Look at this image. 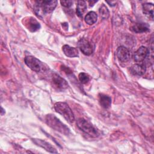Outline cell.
I'll return each instance as SVG.
<instances>
[{"label": "cell", "mask_w": 154, "mask_h": 154, "mask_svg": "<svg viewBox=\"0 0 154 154\" xmlns=\"http://www.w3.org/2000/svg\"><path fill=\"white\" fill-rule=\"evenodd\" d=\"M27 28L31 32H35L39 29L40 25V23L32 17L29 18V19L27 22Z\"/></svg>", "instance_id": "9a60e30c"}, {"label": "cell", "mask_w": 154, "mask_h": 154, "mask_svg": "<svg viewBox=\"0 0 154 154\" xmlns=\"http://www.w3.org/2000/svg\"><path fill=\"white\" fill-rule=\"evenodd\" d=\"M149 26L147 23H137L131 27V30L137 33H142L149 31Z\"/></svg>", "instance_id": "7c38bea8"}, {"label": "cell", "mask_w": 154, "mask_h": 154, "mask_svg": "<svg viewBox=\"0 0 154 154\" xmlns=\"http://www.w3.org/2000/svg\"><path fill=\"white\" fill-rule=\"evenodd\" d=\"M54 108L57 112L62 115L69 123H72L75 120L74 114L67 103L63 102H56L54 104Z\"/></svg>", "instance_id": "3957f363"}, {"label": "cell", "mask_w": 154, "mask_h": 154, "mask_svg": "<svg viewBox=\"0 0 154 154\" xmlns=\"http://www.w3.org/2000/svg\"><path fill=\"white\" fill-rule=\"evenodd\" d=\"M77 126L84 132L93 137H97L99 136V132L97 129L87 120L80 118L76 122Z\"/></svg>", "instance_id": "277c9868"}, {"label": "cell", "mask_w": 154, "mask_h": 154, "mask_svg": "<svg viewBox=\"0 0 154 154\" xmlns=\"http://www.w3.org/2000/svg\"><path fill=\"white\" fill-rule=\"evenodd\" d=\"M45 120L46 124L54 130L60 132L66 135L70 133V129L67 126L63 124L58 118L53 114H48L46 116Z\"/></svg>", "instance_id": "7a4b0ae2"}, {"label": "cell", "mask_w": 154, "mask_h": 154, "mask_svg": "<svg viewBox=\"0 0 154 154\" xmlns=\"http://www.w3.org/2000/svg\"><path fill=\"white\" fill-rule=\"evenodd\" d=\"M64 54L69 57H75L78 56V51L76 48L65 45L62 47Z\"/></svg>", "instance_id": "4fadbf2b"}, {"label": "cell", "mask_w": 154, "mask_h": 154, "mask_svg": "<svg viewBox=\"0 0 154 154\" xmlns=\"http://www.w3.org/2000/svg\"><path fill=\"white\" fill-rule=\"evenodd\" d=\"M97 15L94 11L88 12L85 17V22L90 25L94 24L97 21Z\"/></svg>", "instance_id": "ac0fdd59"}, {"label": "cell", "mask_w": 154, "mask_h": 154, "mask_svg": "<svg viewBox=\"0 0 154 154\" xmlns=\"http://www.w3.org/2000/svg\"><path fill=\"white\" fill-rule=\"evenodd\" d=\"M99 103L102 107L104 108H108L111 104V99L109 96L103 94H100L99 96Z\"/></svg>", "instance_id": "5bb4252c"}, {"label": "cell", "mask_w": 154, "mask_h": 154, "mask_svg": "<svg viewBox=\"0 0 154 154\" xmlns=\"http://www.w3.org/2000/svg\"><path fill=\"white\" fill-rule=\"evenodd\" d=\"M57 5V1H38L35 3L34 11L38 16H43L53 11Z\"/></svg>", "instance_id": "6da1fadb"}, {"label": "cell", "mask_w": 154, "mask_h": 154, "mask_svg": "<svg viewBox=\"0 0 154 154\" xmlns=\"http://www.w3.org/2000/svg\"><path fill=\"white\" fill-rule=\"evenodd\" d=\"M149 49L145 46L140 47L134 54V60L137 63H141L144 61L149 55Z\"/></svg>", "instance_id": "ba28073f"}, {"label": "cell", "mask_w": 154, "mask_h": 154, "mask_svg": "<svg viewBox=\"0 0 154 154\" xmlns=\"http://www.w3.org/2000/svg\"><path fill=\"white\" fill-rule=\"evenodd\" d=\"M79 80L82 84H86L90 80V76L84 72H81L78 75Z\"/></svg>", "instance_id": "ffe728a7"}, {"label": "cell", "mask_w": 154, "mask_h": 154, "mask_svg": "<svg viewBox=\"0 0 154 154\" xmlns=\"http://www.w3.org/2000/svg\"><path fill=\"white\" fill-rule=\"evenodd\" d=\"M99 11L100 16H101V17L102 19H106L109 17V10L108 9V8L104 4H102L100 6V7L99 8Z\"/></svg>", "instance_id": "d6986e66"}, {"label": "cell", "mask_w": 154, "mask_h": 154, "mask_svg": "<svg viewBox=\"0 0 154 154\" xmlns=\"http://www.w3.org/2000/svg\"><path fill=\"white\" fill-rule=\"evenodd\" d=\"M143 11L146 15L149 16L153 20V5L151 3L143 4Z\"/></svg>", "instance_id": "e0dca14e"}, {"label": "cell", "mask_w": 154, "mask_h": 154, "mask_svg": "<svg viewBox=\"0 0 154 154\" xmlns=\"http://www.w3.org/2000/svg\"><path fill=\"white\" fill-rule=\"evenodd\" d=\"M60 3L63 6L69 8L72 6L73 2L72 1H61Z\"/></svg>", "instance_id": "44dd1931"}, {"label": "cell", "mask_w": 154, "mask_h": 154, "mask_svg": "<svg viewBox=\"0 0 154 154\" xmlns=\"http://www.w3.org/2000/svg\"><path fill=\"white\" fill-rule=\"evenodd\" d=\"M25 63L29 69L35 72H38L41 70V62L33 56H26L25 58Z\"/></svg>", "instance_id": "5b68a950"}, {"label": "cell", "mask_w": 154, "mask_h": 154, "mask_svg": "<svg viewBox=\"0 0 154 154\" xmlns=\"http://www.w3.org/2000/svg\"><path fill=\"white\" fill-rule=\"evenodd\" d=\"M116 55L119 60L122 62H127L132 57L131 51L128 48L123 46L117 48Z\"/></svg>", "instance_id": "8992f818"}, {"label": "cell", "mask_w": 154, "mask_h": 154, "mask_svg": "<svg viewBox=\"0 0 154 154\" xmlns=\"http://www.w3.org/2000/svg\"><path fill=\"white\" fill-rule=\"evenodd\" d=\"M146 71V67L144 64H135L130 67L131 73L135 76H141Z\"/></svg>", "instance_id": "8fae6325"}, {"label": "cell", "mask_w": 154, "mask_h": 154, "mask_svg": "<svg viewBox=\"0 0 154 154\" xmlns=\"http://www.w3.org/2000/svg\"><path fill=\"white\" fill-rule=\"evenodd\" d=\"M32 141L37 146L43 148L46 151L50 152V153H57L58 152L56 150V149L49 143L42 140L41 139H37V138H33L32 139Z\"/></svg>", "instance_id": "30bf717a"}, {"label": "cell", "mask_w": 154, "mask_h": 154, "mask_svg": "<svg viewBox=\"0 0 154 154\" xmlns=\"http://www.w3.org/2000/svg\"><path fill=\"white\" fill-rule=\"evenodd\" d=\"M52 82L53 85L58 89H66L69 87L67 81L57 73L52 75Z\"/></svg>", "instance_id": "9c48e42d"}, {"label": "cell", "mask_w": 154, "mask_h": 154, "mask_svg": "<svg viewBox=\"0 0 154 154\" xmlns=\"http://www.w3.org/2000/svg\"><path fill=\"white\" fill-rule=\"evenodd\" d=\"M78 47L80 51L86 55H90L93 52L92 45L85 38H81L79 40L78 43Z\"/></svg>", "instance_id": "52a82bcc"}, {"label": "cell", "mask_w": 154, "mask_h": 154, "mask_svg": "<svg viewBox=\"0 0 154 154\" xmlns=\"http://www.w3.org/2000/svg\"><path fill=\"white\" fill-rule=\"evenodd\" d=\"M87 9L86 2L84 1H79L77 3L76 6V14L79 17H82Z\"/></svg>", "instance_id": "2e32d148"}]
</instances>
